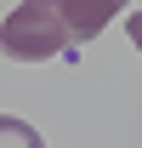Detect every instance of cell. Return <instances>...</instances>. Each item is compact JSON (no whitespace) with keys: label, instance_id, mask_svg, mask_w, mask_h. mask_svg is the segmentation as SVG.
<instances>
[{"label":"cell","instance_id":"3957f363","mask_svg":"<svg viewBox=\"0 0 142 148\" xmlns=\"http://www.w3.org/2000/svg\"><path fill=\"white\" fill-rule=\"evenodd\" d=\"M0 148H40V131L17 114H0Z\"/></svg>","mask_w":142,"mask_h":148},{"label":"cell","instance_id":"277c9868","mask_svg":"<svg viewBox=\"0 0 142 148\" xmlns=\"http://www.w3.org/2000/svg\"><path fill=\"white\" fill-rule=\"evenodd\" d=\"M125 34H131V46H137V51H142V12H137V17H131V23H125Z\"/></svg>","mask_w":142,"mask_h":148},{"label":"cell","instance_id":"7a4b0ae2","mask_svg":"<svg viewBox=\"0 0 142 148\" xmlns=\"http://www.w3.org/2000/svg\"><path fill=\"white\" fill-rule=\"evenodd\" d=\"M125 0H63V17H68L74 40H91V34H102V23L119 12Z\"/></svg>","mask_w":142,"mask_h":148},{"label":"cell","instance_id":"6da1fadb","mask_svg":"<svg viewBox=\"0 0 142 148\" xmlns=\"http://www.w3.org/2000/svg\"><path fill=\"white\" fill-rule=\"evenodd\" d=\"M74 40L68 17H63V0H23L12 17L0 23V51L12 63H46Z\"/></svg>","mask_w":142,"mask_h":148}]
</instances>
